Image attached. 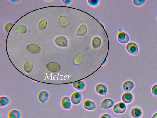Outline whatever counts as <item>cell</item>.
Listing matches in <instances>:
<instances>
[{"instance_id": "cell-30", "label": "cell", "mask_w": 157, "mask_h": 118, "mask_svg": "<svg viewBox=\"0 0 157 118\" xmlns=\"http://www.w3.org/2000/svg\"><path fill=\"white\" fill-rule=\"evenodd\" d=\"M100 118H112V117L110 115L106 113L102 115Z\"/></svg>"}, {"instance_id": "cell-28", "label": "cell", "mask_w": 157, "mask_h": 118, "mask_svg": "<svg viewBox=\"0 0 157 118\" xmlns=\"http://www.w3.org/2000/svg\"><path fill=\"white\" fill-rule=\"evenodd\" d=\"M13 26V24L9 22L6 23L4 26L5 30L7 33H9Z\"/></svg>"}, {"instance_id": "cell-35", "label": "cell", "mask_w": 157, "mask_h": 118, "mask_svg": "<svg viewBox=\"0 0 157 118\" xmlns=\"http://www.w3.org/2000/svg\"></svg>"}, {"instance_id": "cell-16", "label": "cell", "mask_w": 157, "mask_h": 118, "mask_svg": "<svg viewBox=\"0 0 157 118\" xmlns=\"http://www.w3.org/2000/svg\"><path fill=\"white\" fill-rule=\"evenodd\" d=\"M122 99L123 102L127 104L131 103L133 99L132 94L130 92L124 93L122 96Z\"/></svg>"}, {"instance_id": "cell-5", "label": "cell", "mask_w": 157, "mask_h": 118, "mask_svg": "<svg viewBox=\"0 0 157 118\" xmlns=\"http://www.w3.org/2000/svg\"><path fill=\"white\" fill-rule=\"evenodd\" d=\"M97 92L100 95L106 96L108 94V89L106 86L104 84H98L96 87Z\"/></svg>"}, {"instance_id": "cell-26", "label": "cell", "mask_w": 157, "mask_h": 118, "mask_svg": "<svg viewBox=\"0 0 157 118\" xmlns=\"http://www.w3.org/2000/svg\"><path fill=\"white\" fill-rule=\"evenodd\" d=\"M87 2L90 6L94 8L97 7L100 2L99 0H88Z\"/></svg>"}, {"instance_id": "cell-3", "label": "cell", "mask_w": 157, "mask_h": 118, "mask_svg": "<svg viewBox=\"0 0 157 118\" xmlns=\"http://www.w3.org/2000/svg\"><path fill=\"white\" fill-rule=\"evenodd\" d=\"M126 105L122 102H120L115 104L113 108L114 112L118 114H121L124 113L126 111Z\"/></svg>"}, {"instance_id": "cell-27", "label": "cell", "mask_w": 157, "mask_h": 118, "mask_svg": "<svg viewBox=\"0 0 157 118\" xmlns=\"http://www.w3.org/2000/svg\"><path fill=\"white\" fill-rule=\"evenodd\" d=\"M146 2V0H134L133 3L135 6L140 7L143 5Z\"/></svg>"}, {"instance_id": "cell-12", "label": "cell", "mask_w": 157, "mask_h": 118, "mask_svg": "<svg viewBox=\"0 0 157 118\" xmlns=\"http://www.w3.org/2000/svg\"><path fill=\"white\" fill-rule=\"evenodd\" d=\"M134 84L131 81H125L123 84V89L125 92L131 91L134 88Z\"/></svg>"}, {"instance_id": "cell-23", "label": "cell", "mask_w": 157, "mask_h": 118, "mask_svg": "<svg viewBox=\"0 0 157 118\" xmlns=\"http://www.w3.org/2000/svg\"><path fill=\"white\" fill-rule=\"evenodd\" d=\"M102 44V40L99 37L94 38L92 41V45L93 48H97L99 47Z\"/></svg>"}, {"instance_id": "cell-31", "label": "cell", "mask_w": 157, "mask_h": 118, "mask_svg": "<svg viewBox=\"0 0 157 118\" xmlns=\"http://www.w3.org/2000/svg\"><path fill=\"white\" fill-rule=\"evenodd\" d=\"M64 3L67 5H68L71 4L72 3V1H62Z\"/></svg>"}, {"instance_id": "cell-13", "label": "cell", "mask_w": 157, "mask_h": 118, "mask_svg": "<svg viewBox=\"0 0 157 118\" xmlns=\"http://www.w3.org/2000/svg\"><path fill=\"white\" fill-rule=\"evenodd\" d=\"M114 105V101L111 99H106L102 102L101 107L104 109H108L112 107Z\"/></svg>"}, {"instance_id": "cell-7", "label": "cell", "mask_w": 157, "mask_h": 118, "mask_svg": "<svg viewBox=\"0 0 157 118\" xmlns=\"http://www.w3.org/2000/svg\"><path fill=\"white\" fill-rule=\"evenodd\" d=\"M61 105L63 108L64 109H70L72 106L71 100L68 97H65L61 99Z\"/></svg>"}, {"instance_id": "cell-14", "label": "cell", "mask_w": 157, "mask_h": 118, "mask_svg": "<svg viewBox=\"0 0 157 118\" xmlns=\"http://www.w3.org/2000/svg\"><path fill=\"white\" fill-rule=\"evenodd\" d=\"M84 108L89 111H92L96 109V105L92 101L87 100L84 101L83 103Z\"/></svg>"}, {"instance_id": "cell-4", "label": "cell", "mask_w": 157, "mask_h": 118, "mask_svg": "<svg viewBox=\"0 0 157 118\" xmlns=\"http://www.w3.org/2000/svg\"><path fill=\"white\" fill-rule=\"evenodd\" d=\"M46 68L47 70L51 72H57L60 70L61 67L56 63L51 62L46 64Z\"/></svg>"}, {"instance_id": "cell-8", "label": "cell", "mask_w": 157, "mask_h": 118, "mask_svg": "<svg viewBox=\"0 0 157 118\" xmlns=\"http://www.w3.org/2000/svg\"><path fill=\"white\" fill-rule=\"evenodd\" d=\"M49 97V93L45 90L41 91L38 95L39 100L43 104L46 103L48 100Z\"/></svg>"}, {"instance_id": "cell-25", "label": "cell", "mask_w": 157, "mask_h": 118, "mask_svg": "<svg viewBox=\"0 0 157 118\" xmlns=\"http://www.w3.org/2000/svg\"><path fill=\"white\" fill-rule=\"evenodd\" d=\"M47 25V21L45 19H42L39 21L38 27L41 30H44L46 28Z\"/></svg>"}, {"instance_id": "cell-15", "label": "cell", "mask_w": 157, "mask_h": 118, "mask_svg": "<svg viewBox=\"0 0 157 118\" xmlns=\"http://www.w3.org/2000/svg\"><path fill=\"white\" fill-rule=\"evenodd\" d=\"M59 23L60 26L62 28H66L70 23L68 18L65 16H61L59 19Z\"/></svg>"}, {"instance_id": "cell-29", "label": "cell", "mask_w": 157, "mask_h": 118, "mask_svg": "<svg viewBox=\"0 0 157 118\" xmlns=\"http://www.w3.org/2000/svg\"><path fill=\"white\" fill-rule=\"evenodd\" d=\"M152 92L153 95L157 96V84L153 86L152 88Z\"/></svg>"}, {"instance_id": "cell-6", "label": "cell", "mask_w": 157, "mask_h": 118, "mask_svg": "<svg viewBox=\"0 0 157 118\" xmlns=\"http://www.w3.org/2000/svg\"><path fill=\"white\" fill-rule=\"evenodd\" d=\"M82 94L79 92H76L73 93L71 97L72 103L75 105L80 104L82 101Z\"/></svg>"}, {"instance_id": "cell-18", "label": "cell", "mask_w": 157, "mask_h": 118, "mask_svg": "<svg viewBox=\"0 0 157 118\" xmlns=\"http://www.w3.org/2000/svg\"><path fill=\"white\" fill-rule=\"evenodd\" d=\"M73 85L75 89L79 91L84 90L85 89L86 86L85 83L82 81L74 82Z\"/></svg>"}, {"instance_id": "cell-9", "label": "cell", "mask_w": 157, "mask_h": 118, "mask_svg": "<svg viewBox=\"0 0 157 118\" xmlns=\"http://www.w3.org/2000/svg\"><path fill=\"white\" fill-rule=\"evenodd\" d=\"M56 45L61 47H66L68 45V42L67 39L63 36L56 38L54 41Z\"/></svg>"}, {"instance_id": "cell-19", "label": "cell", "mask_w": 157, "mask_h": 118, "mask_svg": "<svg viewBox=\"0 0 157 118\" xmlns=\"http://www.w3.org/2000/svg\"><path fill=\"white\" fill-rule=\"evenodd\" d=\"M87 26L85 24L81 25L78 28L76 35L79 36H83L87 33Z\"/></svg>"}, {"instance_id": "cell-24", "label": "cell", "mask_w": 157, "mask_h": 118, "mask_svg": "<svg viewBox=\"0 0 157 118\" xmlns=\"http://www.w3.org/2000/svg\"><path fill=\"white\" fill-rule=\"evenodd\" d=\"M16 32L19 34H23L26 33L27 31L26 27L24 25H20L16 28Z\"/></svg>"}, {"instance_id": "cell-20", "label": "cell", "mask_w": 157, "mask_h": 118, "mask_svg": "<svg viewBox=\"0 0 157 118\" xmlns=\"http://www.w3.org/2000/svg\"><path fill=\"white\" fill-rule=\"evenodd\" d=\"M8 118H21L22 114L17 110L14 109L9 112L8 115Z\"/></svg>"}, {"instance_id": "cell-34", "label": "cell", "mask_w": 157, "mask_h": 118, "mask_svg": "<svg viewBox=\"0 0 157 118\" xmlns=\"http://www.w3.org/2000/svg\"><path fill=\"white\" fill-rule=\"evenodd\" d=\"M1 118H2L1 116Z\"/></svg>"}, {"instance_id": "cell-1", "label": "cell", "mask_w": 157, "mask_h": 118, "mask_svg": "<svg viewBox=\"0 0 157 118\" xmlns=\"http://www.w3.org/2000/svg\"><path fill=\"white\" fill-rule=\"evenodd\" d=\"M126 49L128 52L131 55H137L139 53V48L138 45L134 42H130L126 46Z\"/></svg>"}, {"instance_id": "cell-10", "label": "cell", "mask_w": 157, "mask_h": 118, "mask_svg": "<svg viewBox=\"0 0 157 118\" xmlns=\"http://www.w3.org/2000/svg\"><path fill=\"white\" fill-rule=\"evenodd\" d=\"M84 57L83 54L80 51L78 52L73 59V63L76 65L81 64L84 61Z\"/></svg>"}, {"instance_id": "cell-11", "label": "cell", "mask_w": 157, "mask_h": 118, "mask_svg": "<svg viewBox=\"0 0 157 118\" xmlns=\"http://www.w3.org/2000/svg\"><path fill=\"white\" fill-rule=\"evenodd\" d=\"M27 50L32 53L37 54L39 53L41 48V47L38 45L36 44H32L28 45L27 47Z\"/></svg>"}, {"instance_id": "cell-22", "label": "cell", "mask_w": 157, "mask_h": 118, "mask_svg": "<svg viewBox=\"0 0 157 118\" xmlns=\"http://www.w3.org/2000/svg\"><path fill=\"white\" fill-rule=\"evenodd\" d=\"M34 67V64L32 61H28L24 65V70L27 73H30L32 71Z\"/></svg>"}, {"instance_id": "cell-33", "label": "cell", "mask_w": 157, "mask_h": 118, "mask_svg": "<svg viewBox=\"0 0 157 118\" xmlns=\"http://www.w3.org/2000/svg\"><path fill=\"white\" fill-rule=\"evenodd\" d=\"M107 60H106L105 61V62H104V63L103 64V65L106 64L107 63Z\"/></svg>"}, {"instance_id": "cell-2", "label": "cell", "mask_w": 157, "mask_h": 118, "mask_svg": "<svg viewBox=\"0 0 157 118\" xmlns=\"http://www.w3.org/2000/svg\"><path fill=\"white\" fill-rule=\"evenodd\" d=\"M117 39L119 43L123 44H128L130 40L129 35L121 30L119 31L118 34Z\"/></svg>"}, {"instance_id": "cell-32", "label": "cell", "mask_w": 157, "mask_h": 118, "mask_svg": "<svg viewBox=\"0 0 157 118\" xmlns=\"http://www.w3.org/2000/svg\"><path fill=\"white\" fill-rule=\"evenodd\" d=\"M152 118H157V113H155L153 115Z\"/></svg>"}, {"instance_id": "cell-17", "label": "cell", "mask_w": 157, "mask_h": 118, "mask_svg": "<svg viewBox=\"0 0 157 118\" xmlns=\"http://www.w3.org/2000/svg\"><path fill=\"white\" fill-rule=\"evenodd\" d=\"M142 114V110L138 107L133 108L131 111V115L134 118H140Z\"/></svg>"}, {"instance_id": "cell-21", "label": "cell", "mask_w": 157, "mask_h": 118, "mask_svg": "<svg viewBox=\"0 0 157 118\" xmlns=\"http://www.w3.org/2000/svg\"><path fill=\"white\" fill-rule=\"evenodd\" d=\"M11 102L10 99L5 96L0 97V107H4L7 106Z\"/></svg>"}]
</instances>
